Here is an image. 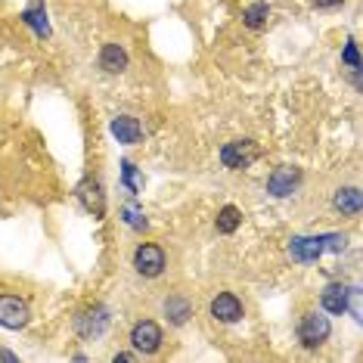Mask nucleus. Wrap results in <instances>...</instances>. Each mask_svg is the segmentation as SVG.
Masks as SVG:
<instances>
[{"label": "nucleus", "mask_w": 363, "mask_h": 363, "mask_svg": "<svg viewBox=\"0 0 363 363\" xmlns=\"http://www.w3.org/2000/svg\"><path fill=\"white\" fill-rule=\"evenodd\" d=\"M348 236L345 233H320V236H295L289 242V258L298 264H311L326 252H345Z\"/></svg>", "instance_id": "f257e3e1"}, {"label": "nucleus", "mask_w": 363, "mask_h": 363, "mask_svg": "<svg viewBox=\"0 0 363 363\" xmlns=\"http://www.w3.org/2000/svg\"><path fill=\"white\" fill-rule=\"evenodd\" d=\"M258 155H261V150L255 140H233V143H227L224 150H220V162H224V168H230V171H242L258 162Z\"/></svg>", "instance_id": "f03ea898"}, {"label": "nucleus", "mask_w": 363, "mask_h": 363, "mask_svg": "<svg viewBox=\"0 0 363 363\" xmlns=\"http://www.w3.org/2000/svg\"><path fill=\"white\" fill-rule=\"evenodd\" d=\"M329 333H333V326H329V317H323V313H308L298 323V342L304 348H320L329 338Z\"/></svg>", "instance_id": "7ed1b4c3"}, {"label": "nucleus", "mask_w": 363, "mask_h": 363, "mask_svg": "<svg viewBox=\"0 0 363 363\" xmlns=\"http://www.w3.org/2000/svg\"><path fill=\"white\" fill-rule=\"evenodd\" d=\"M109 308H103V304H94V308H87V311H81L78 317H75V329H78V335H84V338H96V335H103L106 329H109Z\"/></svg>", "instance_id": "20e7f679"}, {"label": "nucleus", "mask_w": 363, "mask_h": 363, "mask_svg": "<svg viewBox=\"0 0 363 363\" xmlns=\"http://www.w3.org/2000/svg\"><path fill=\"white\" fill-rule=\"evenodd\" d=\"M31 320L28 304L19 295H0V326L6 329H26Z\"/></svg>", "instance_id": "39448f33"}, {"label": "nucleus", "mask_w": 363, "mask_h": 363, "mask_svg": "<svg viewBox=\"0 0 363 363\" xmlns=\"http://www.w3.org/2000/svg\"><path fill=\"white\" fill-rule=\"evenodd\" d=\"M134 267H137L140 277H150V279L162 277V270H164V252H162V245L143 242L134 252Z\"/></svg>", "instance_id": "423d86ee"}, {"label": "nucleus", "mask_w": 363, "mask_h": 363, "mask_svg": "<svg viewBox=\"0 0 363 363\" xmlns=\"http://www.w3.org/2000/svg\"><path fill=\"white\" fill-rule=\"evenodd\" d=\"M301 184V168H292V164H279L274 168V174L267 177V193L277 196V199H286L292 196Z\"/></svg>", "instance_id": "0eeeda50"}, {"label": "nucleus", "mask_w": 363, "mask_h": 363, "mask_svg": "<svg viewBox=\"0 0 363 363\" xmlns=\"http://www.w3.org/2000/svg\"><path fill=\"white\" fill-rule=\"evenodd\" d=\"M130 342L140 354H155L162 348V326L152 323V320H140V323L130 329Z\"/></svg>", "instance_id": "6e6552de"}, {"label": "nucleus", "mask_w": 363, "mask_h": 363, "mask_svg": "<svg viewBox=\"0 0 363 363\" xmlns=\"http://www.w3.org/2000/svg\"><path fill=\"white\" fill-rule=\"evenodd\" d=\"M75 196H78V202L84 205L90 214H94V218H103V214H106V196H103L100 180L84 177V180H81V184L75 186Z\"/></svg>", "instance_id": "1a4fd4ad"}, {"label": "nucleus", "mask_w": 363, "mask_h": 363, "mask_svg": "<svg viewBox=\"0 0 363 363\" xmlns=\"http://www.w3.org/2000/svg\"><path fill=\"white\" fill-rule=\"evenodd\" d=\"M211 317L220 320V323H236V320H242V301L233 292H220L211 301Z\"/></svg>", "instance_id": "9d476101"}, {"label": "nucleus", "mask_w": 363, "mask_h": 363, "mask_svg": "<svg viewBox=\"0 0 363 363\" xmlns=\"http://www.w3.org/2000/svg\"><path fill=\"white\" fill-rule=\"evenodd\" d=\"M22 22L35 31L38 38H50V19H47V6L44 0H31V4L22 10Z\"/></svg>", "instance_id": "9b49d317"}, {"label": "nucleus", "mask_w": 363, "mask_h": 363, "mask_svg": "<svg viewBox=\"0 0 363 363\" xmlns=\"http://www.w3.org/2000/svg\"><path fill=\"white\" fill-rule=\"evenodd\" d=\"M112 134H115L118 143L134 146V143L143 140V128H140V121L130 118V115H115V118H112Z\"/></svg>", "instance_id": "f8f14e48"}, {"label": "nucleus", "mask_w": 363, "mask_h": 363, "mask_svg": "<svg viewBox=\"0 0 363 363\" xmlns=\"http://www.w3.org/2000/svg\"><path fill=\"white\" fill-rule=\"evenodd\" d=\"M348 301H351V286L345 283H329L323 289V308L329 313H345L348 311Z\"/></svg>", "instance_id": "ddd939ff"}, {"label": "nucleus", "mask_w": 363, "mask_h": 363, "mask_svg": "<svg viewBox=\"0 0 363 363\" xmlns=\"http://www.w3.org/2000/svg\"><path fill=\"white\" fill-rule=\"evenodd\" d=\"M333 205H335V211L354 218V214H360V208H363V196H360L357 186H342V189H335Z\"/></svg>", "instance_id": "4468645a"}, {"label": "nucleus", "mask_w": 363, "mask_h": 363, "mask_svg": "<svg viewBox=\"0 0 363 363\" xmlns=\"http://www.w3.org/2000/svg\"><path fill=\"white\" fill-rule=\"evenodd\" d=\"M100 69L109 72V75H118V72H125V69H128V53H125V47L106 44L103 53H100Z\"/></svg>", "instance_id": "2eb2a0df"}, {"label": "nucleus", "mask_w": 363, "mask_h": 363, "mask_svg": "<svg viewBox=\"0 0 363 363\" xmlns=\"http://www.w3.org/2000/svg\"><path fill=\"white\" fill-rule=\"evenodd\" d=\"M164 317H168L174 326H184L186 320L193 317V304H189L184 295H171V298L164 301Z\"/></svg>", "instance_id": "dca6fc26"}, {"label": "nucleus", "mask_w": 363, "mask_h": 363, "mask_svg": "<svg viewBox=\"0 0 363 363\" xmlns=\"http://www.w3.org/2000/svg\"><path fill=\"white\" fill-rule=\"evenodd\" d=\"M218 233H236L239 224H242V211L236 208V205H224V208L218 211Z\"/></svg>", "instance_id": "f3484780"}, {"label": "nucleus", "mask_w": 363, "mask_h": 363, "mask_svg": "<svg viewBox=\"0 0 363 363\" xmlns=\"http://www.w3.org/2000/svg\"><path fill=\"white\" fill-rule=\"evenodd\" d=\"M267 19H270V6L267 4H252L249 10L242 13V22L249 26L252 31H261L264 26H267Z\"/></svg>", "instance_id": "a211bd4d"}, {"label": "nucleus", "mask_w": 363, "mask_h": 363, "mask_svg": "<svg viewBox=\"0 0 363 363\" xmlns=\"http://www.w3.org/2000/svg\"><path fill=\"white\" fill-rule=\"evenodd\" d=\"M121 218H125V224L134 227V230H146V227H150V220H146V214H143V208H140L137 202H128L125 211H121Z\"/></svg>", "instance_id": "6ab92c4d"}, {"label": "nucleus", "mask_w": 363, "mask_h": 363, "mask_svg": "<svg viewBox=\"0 0 363 363\" xmlns=\"http://www.w3.org/2000/svg\"><path fill=\"white\" fill-rule=\"evenodd\" d=\"M121 180H125V186L130 193H140V189H143V180L137 177V168L130 162H121Z\"/></svg>", "instance_id": "aec40b11"}, {"label": "nucleus", "mask_w": 363, "mask_h": 363, "mask_svg": "<svg viewBox=\"0 0 363 363\" xmlns=\"http://www.w3.org/2000/svg\"><path fill=\"white\" fill-rule=\"evenodd\" d=\"M342 60H345V65H351L354 72L360 69V53H357V40H348V44H345V53H342Z\"/></svg>", "instance_id": "412c9836"}, {"label": "nucleus", "mask_w": 363, "mask_h": 363, "mask_svg": "<svg viewBox=\"0 0 363 363\" xmlns=\"http://www.w3.org/2000/svg\"><path fill=\"white\" fill-rule=\"evenodd\" d=\"M345 0H313V6L317 10H335V6H342Z\"/></svg>", "instance_id": "4be33fe9"}, {"label": "nucleus", "mask_w": 363, "mask_h": 363, "mask_svg": "<svg viewBox=\"0 0 363 363\" xmlns=\"http://www.w3.org/2000/svg\"><path fill=\"white\" fill-rule=\"evenodd\" d=\"M137 360V354H115V363H130Z\"/></svg>", "instance_id": "5701e85b"}, {"label": "nucleus", "mask_w": 363, "mask_h": 363, "mask_svg": "<svg viewBox=\"0 0 363 363\" xmlns=\"http://www.w3.org/2000/svg\"><path fill=\"white\" fill-rule=\"evenodd\" d=\"M0 360H6V363H16V360H19V357H16V354H13V351H4V348H0Z\"/></svg>", "instance_id": "b1692460"}]
</instances>
